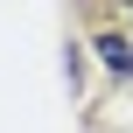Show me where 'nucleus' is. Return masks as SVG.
Wrapping results in <instances>:
<instances>
[{"mask_svg":"<svg viewBox=\"0 0 133 133\" xmlns=\"http://www.w3.org/2000/svg\"><path fill=\"white\" fill-rule=\"evenodd\" d=\"M98 56H105L119 77H133V0H126L119 21H98Z\"/></svg>","mask_w":133,"mask_h":133,"instance_id":"f257e3e1","label":"nucleus"}]
</instances>
